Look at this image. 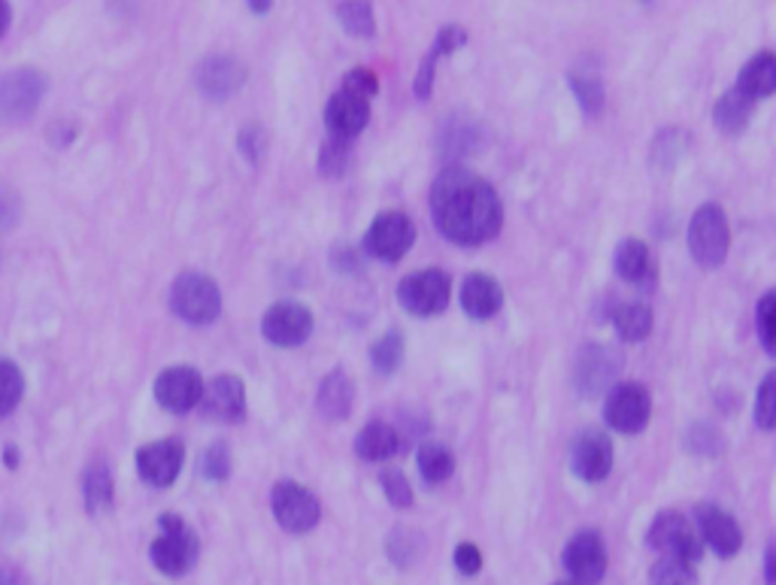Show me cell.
Listing matches in <instances>:
<instances>
[{
	"instance_id": "obj_1",
	"label": "cell",
	"mask_w": 776,
	"mask_h": 585,
	"mask_svg": "<svg viewBox=\"0 0 776 585\" xmlns=\"http://www.w3.org/2000/svg\"><path fill=\"white\" fill-rule=\"evenodd\" d=\"M431 216L437 231L455 246H482L498 237L504 210L486 179L452 167L431 188Z\"/></svg>"
},
{
	"instance_id": "obj_2",
	"label": "cell",
	"mask_w": 776,
	"mask_h": 585,
	"mask_svg": "<svg viewBox=\"0 0 776 585\" xmlns=\"http://www.w3.org/2000/svg\"><path fill=\"white\" fill-rule=\"evenodd\" d=\"M170 309L189 325H210L222 313V295L210 277L182 274L170 288Z\"/></svg>"
},
{
	"instance_id": "obj_3",
	"label": "cell",
	"mask_w": 776,
	"mask_h": 585,
	"mask_svg": "<svg viewBox=\"0 0 776 585\" xmlns=\"http://www.w3.org/2000/svg\"><path fill=\"white\" fill-rule=\"evenodd\" d=\"M728 246H732V231H728V219L719 207H700L695 216H692V225H688V252L698 261L704 270H713L725 261L728 255Z\"/></svg>"
},
{
	"instance_id": "obj_4",
	"label": "cell",
	"mask_w": 776,
	"mask_h": 585,
	"mask_svg": "<svg viewBox=\"0 0 776 585\" xmlns=\"http://www.w3.org/2000/svg\"><path fill=\"white\" fill-rule=\"evenodd\" d=\"M152 564L167 576L189 574V567L198 562V537L177 513L161 516V537L152 543Z\"/></svg>"
},
{
	"instance_id": "obj_5",
	"label": "cell",
	"mask_w": 776,
	"mask_h": 585,
	"mask_svg": "<svg viewBox=\"0 0 776 585\" xmlns=\"http://www.w3.org/2000/svg\"><path fill=\"white\" fill-rule=\"evenodd\" d=\"M646 541L661 555H674V558H683V562L695 564L704 555V541H700L698 525H692V519H686L677 509L658 513Z\"/></svg>"
},
{
	"instance_id": "obj_6",
	"label": "cell",
	"mask_w": 776,
	"mask_h": 585,
	"mask_svg": "<svg viewBox=\"0 0 776 585\" xmlns=\"http://www.w3.org/2000/svg\"><path fill=\"white\" fill-rule=\"evenodd\" d=\"M46 91V77L33 67H16L0 77V122L31 119Z\"/></svg>"
},
{
	"instance_id": "obj_7",
	"label": "cell",
	"mask_w": 776,
	"mask_h": 585,
	"mask_svg": "<svg viewBox=\"0 0 776 585\" xmlns=\"http://www.w3.org/2000/svg\"><path fill=\"white\" fill-rule=\"evenodd\" d=\"M449 298H452V282L444 270H419L398 286V304L419 319L444 313Z\"/></svg>"
},
{
	"instance_id": "obj_8",
	"label": "cell",
	"mask_w": 776,
	"mask_h": 585,
	"mask_svg": "<svg viewBox=\"0 0 776 585\" xmlns=\"http://www.w3.org/2000/svg\"><path fill=\"white\" fill-rule=\"evenodd\" d=\"M270 507H273V516H277L279 525L291 531V534H307L322 519L319 497L298 486V483H279L273 488V495H270Z\"/></svg>"
},
{
	"instance_id": "obj_9",
	"label": "cell",
	"mask_w": 776,
	"mask_h": 585,
	"mask_svg": "<svg viewBox=\"0 0 776 585\" xmlns=\"http://www.w3.org/2000/svg\"><path fill=\"white\" fill-rule=\"evenodd\" d=\"M619 365V355L613 353L610 346H586L579 349L577 365H574V386L583 398H600L616 383Z\"/></svg>"
},
{
	"instance_id": "obj_10",
	"label": "cell",
	"mask_w": 776,
	"mask_h": 585,
	"mask_svg": "<svg viewBox=\"0 0 776 585\" xmlns=\"http://www.w3.org/2000/svg\"><path fill=\"white\" fill-rule=\"evenodd\" d=\"M412 240H416V228L404 212H382L367 228L365 249L367 255H374L379 261H400L404 255L410 252Z\"/></svg>"
},
{
	"instance_id": "obj_11",
	"label": "cell",
	"mask_w": 776,
	"mask_h": 585,
	"mask_svg": "<svg viewBox=\"0 0 776 585\" xmlns=\"http://www.w3.org/2000/svg\"><path fill=\"white\" fill-rule=\"evenodd\" d=\"M649 413H653L649 391L644 386H637V383H621V386L610 388L604 419H607L613 432L637 434L649 422Z\"/></svg>"
},
{
	"instance_id": "obj_12",
	"label": "cell",
	"mask_w": 776,
	"mask_h": 585,
	"mask_svg": "<svg viewBox=\"0 0 776 585\" xmlns=\"http://www.w3.org/2000/svg\"><path fill=\"white\" fill-rule=\"evenodd\" d=\"M565 571L570 583L598 585L607 574V546L595 531H579L574 541L565 546Z\"/></svg>"
},
{
	"instance_id": "obj_13",
	"label": "cell",
	"mask_w": 776,
	"mask_h": 585,
	"mask_svg": "<svg viewBox=\"0 0 776 585\" xmlns=\"http://www.w3.org/2000/svg\"><path fill=\"white\" fill-rule=\"evenodd\" d=\"M261 331H265V337L273 346L291 349V346L307 343V337L312 334V313L304 304L282 300V304H273V307L267 309Z\"/></svg>"
},
{
	"instance_id": "obj_14",
	"label": "cell",
	"mask_w": 776,
	"mask_h": 585,
	"mask_svg": "<svg viewBox=\"0 0 776 585\" xmlns=\"http://www.w3.org/2000/svg\"><path fill=\"white\" fill-rule=\"evenodd\" d=\"M200 409L203 416L212 422H225L233 425L246 416V388L243 383L231 374L212 376L210 383H203V395H200Z\"/></svg>"
},
{
	"instance_id": "obj_15",
	"label": "cell",
	"mask_w": 776,
	"mask_h": 585,
	"mask_svg": "<svg viewBox=\"0 0 776 585\" xmlns=\"http://www.w3.org/2000/svg\"><path fill=\"white\" fill-rule=\"evenodd\" d=\"M570 467L583 483H600L613 467V443L598 428H586L570 446Z\"/></svg>"
},
{
	"instance_id": "obj_16",
	"label": "cell",
	"mask_w": 776,
	"mask_h": 585,
	"mask_svg": "<svg viewBox=\"0 0 776 585\" xmlns=\"http://www.w3.org/2000/svg\"><path fill=\"white\" fill-rule=\"evenodd\" d=\"M695 525L700 531V541L707 543L719 558H732L740 553L744 534H740V525L734 522L732 513H725L716 504H700L695 509Z\"/></svg>"
},
{
	"instance_id": "obj_17",
	"label": "cell",
	"mask_w": 776,
	"mask_h": 585,
	"mask_svg": "<svg viewBox=\"0 0 776 585\" xmlns=\"http://www.w3.org/2000/svg\"><path fill=\"white\" fill-rule=\"evenodd\" d=\"M195 82L203 98L210 100H228L231 95L243 89L246 67L231 56H212L203 58L195 73Z\"/></svg>"
},
{
	"instance_id": "obj_18",
	"label": "cell",
	"mask_w": 776,
	"mask_h": 585,
	"mask_svg": "<svg viewBox=\"0 0 776 585\" xmlns=\"http://www.w3.org/2000/svg\"><path fill=\"white\" fill-rule=\"evenodd\" d=\"M203 379L195 367H170L158 376L156 400L170 413H189L200 404Z\"/></svg>"
},
{
	"instance_id": "obj_19",
	"label": "cell",
	"mask_w": 776,
	"mask_h": 585,
	"mask_svg": "<svg viewBox=\"0 0 776 585\" xmlns=\"http://www.w3.org/2000/svg\"><path fill=\"white\" fill-rule=\"evenodd\" d=\"M182 458H186V449L182 443L177 440H158L143 446L137 453V470L143 476L149 486L167 488L173 486V479L182 470Z\"/></svg>"
},
{
	"instance_id": "obj_20",
	"label": "cell",
	"mask_w": 776,
	"mask_h": 585,
	"mask_svg": "<svg viewBox=\"0 0 776 585\" xmlns=\"http://www.w3.org/2000/svg\"><path fill=\"white\" fill-rule=\"evenodd\" d=\"M367 119H370V103L365 98H358L352 91H337L328 107H325V125L334 137L352 140L356 133L365 131Z\"/></svg>"
},
{
	"instance_id": "obj_21",
	"label": "cell",
	"mask_w": 776,
	"mask_h": 585,
	"mask_svg": "<svg viewBox=\"0 0 776 585\" xmlns=\"http://www.w3.org/2000/svg\"><path fill=\"white\" fill-rule=\"evenodd\" d=\"M500 300H504V291L486 274H474L461 286V307L470 319H491L500 309Z\"/></svg>"
},
{
	"instance_id": "obj_22",
	"label": "cell",
	"mask_w": 776,
	"mask_h": 585,
	"mask_svg": "<svg viewBox=\"0 0 776 585\" xmlns=\"http://www.w3.org/2000/svg\"><path fill=\"white\" fill-rule=\"evenodd\" d=\"M616 274L634 286H649L655 279V261L644 240H625L616 249Z\"/></svg>"
},
{
	"instance_id": "obj_23",
	"label": "cell",
	"mask_w": 776,
	"mask_h": 585,
	"mask_svg": "<svg viewBox=\"0 0 776 585\" xmlns=\"http://www.w3.org/2000/svg\"><path fill=\"white\" fill-rule=\"evenodd\" d=\"M352 398H356V391H352L349 376H346L344 370H334V374L325 376L322 386H319V395H316V407H319V413H322L328 422H340L349 416V409H352Z\"/></svg>"
},
{
	"instance_id": "obj_24",
	"label": "cell",
	"mask_w": 776,
	"mask_h": 585,
	"mask_svg": "<svg viewBox=\"0 0 776 585\" xmlns=\"http://www.w3.org/2000/svg\"><path fill=\"white\" fill-rule=\"evenodd\" d=\"M737 89L749 95L753 100L770 98L776 95V56L774 52H758L755 58H749L737 77Z\"/></svg>"
},
{
	"instance_id": "obj_25",
	"label": "cell",
	"mask_w": 776,
	"mask_h": 585,
	"mask_svg": "<svg viewBox=\"0 0 776 585\" xmlns=\"http://www.w3.org/2000/svg\"><path fill=\"white\" fill-rule=\"evenodd\" d=\"M753 110H755V100L734 86V89H728L719 98L716 110H713V119H716V125H719V131L732 133L734 137V133L746 131V125H749V119H753Z\"/></svg>"
},
{
	"instance_id": "obj_26",
	"label": "cell",
	"mask_w": 776,
	"mask_h": 585,
	"mask_svg": "<svg viewBox=\"0 0 776 585\" xmlns=\"http://www.w3.org/2000/svg\"><path fill=\"white\" fill-rule=\"evenodd\" d=\"M400 449V434L386 425V422H370L365 425V432L358 434L356 453L365 458V462H386V458H395Z\"/></svg>"
},
{
	"instance_id": "obj_27",
	"label": "cell",
	"mask_w": 776,
	"mask_h": 585,
	"mask_svg": "<svg viewBox=\"0 0 776 585\" xmlns=\"http://www.w3.org/2000/svg\"><path fill=\"white\" fill-rule=\"evenodd\" d=\"M613 325H616V331L625 343H640L653 331V309L644 307V304H625V307L616 309Z\"/></svg>"
},
{
	"instance_id": "obj_28",
	"label": "cell",
	"mask_w": 776,
	"mask_h": 585,
	"mask_svg": "<svg viewBox=\"0 0 776 585\" xmlns=\"http://www.w3.org/2000/svg\"><path fill=\"white\" fill-rule=\"evenodd\" d=\"M455 470L452 453L440 443H425L419 449V474L428 486H440Z\"/></svg>"
},
{
	"instance_id": "obj_29",
	"label": "cell",
	"mask_w": 776,
	"mask_h": 585,
	"mask_svg": "<svg viewBox=\"0 0 776 585\" xmlns=\"http://www.w3.org/2000/svg\"><path fill=\"white\" fill-rule=\"evenodd\" d=\"M86 507L89 513H103L112 504V474L107 462H94L86 474Z\"/></svg>"
},
{
	"instance_id": "obj_30",
	"label": "cell",
	"mask_w": 776,
	"mask_h": 585,
	"mask_svg": "<svg viewBox=\"0 0 776 585\" xmlns=\"http://www.w3.org/2000/svg\"><path fill=\"white\" fill-rule=\"evenodd\" d=\"M337 19L352 37H374L377 31V19H374V7L370 0H344L337 7Z\"/></svg>"
},
{
	"instance_id": "obj_31",
	"label": "cell",
	"mask_w": 776,
	"mask_h": 585,
	"mask_svg": "<svg viewBox=\"0 0 776 585\" xmlns=\"http://www.w3.org/2000/svg\"><path fill=\"white\" fill-rule=\"evenodd\" d=\"M695 567L692 562L674 558V555H661L649 571V585H695Z\"/></svg>"
},
{
	"instance_id": "obj_32",
	"label": "cell",
	"mask_w": 776,
	"mask_h": 585,
	"mask_svg": "<svg viewBox=\"0 0 776 585\" xmlns=\"http://www.w3.org/2000/svg\"><path fill=\"white\" fill-rule=\"evenodd\" d=\"M570 89L583 103V110L591 112V116L600 112V107H604V82H600L595 70H574L570 73Z\"/></svg>"
},
{
	"instance_id": "obj_33",
	"label": "cell",
	"mask_w": 776,
	"mask_h": 585,
	"mask_svg": "<svg viewBox=\"0 0 776 585\" xmlns=\"http://www.w3.org/2000/svg\"><path fill=\"white\" fill-rule=\"evenodd\" d=\"M349 155H352V149H349V140H344V137H328L322 143V149H319V173L328 179H337L344 177L346 167H349Z\"/></svg>"
},
{
	"instance_id": "obj_34",
	"label": "cell",
	"mask_w": 776,
	"mask_h": 585,
	"mask_svg": "<svg viewBox=\"0 0 776 585\" xmlns=\"http://www.w3.org/2000/svg\"><path fill=\"white\" fill-rule=\"evenodd\" d=\"M24 395V376L12 361L0 358V419L10 416L12 409L19 407V400Z\"/></svg>"
},
{
	"instance_id": "obj_35",
	"label": "cell",
	"mask_w": 776,
	"mask_h": 585,
	"mask_svg": "<svg viewBox=\"0 0 776 585\" xmlns=\"http://www.w3.org/2000/svg\"><path fill=\"white\" fill-rule=\"evenodd\" d=\"M388 555L398 567H410L421 555V537L410 528H398L388 537Z\"/></svg>"
},
{
	"instance_id": "obj_36",
	"label": "cell",
	"mask_w": 776,
	"mask_h": 585,
	"mask_svg": "<svg viewBox=\"0 0 776 585\" xmlns=\"http://www.w3.org/2000/svg\"><path fill=\"white\" fill-rule=\"evenodd\" d=\"M374 367H377L382 376H391L400 367V358H404V337L398 331H388L382 340L374 346Z\"/></svg>"
},
{
	"instance_id": "obj_37",
	"label": "cell",
	"mask_w": 776,
	"mask_h": 585,
	"mask_svg": "<svg viewBox=\"0 0 776 585\" xmlns=\"http://www.w3.org/2000/svg\"><path fill=\"white\" fill-rule=\"evenodd\" d=\"M755 422L758 428L765 432H774L776 428V370L765 376V383L758 388V398H755Z\"/></svg>"
},
{
	"instance_id": "obj_38",
	"label": "cell",
	"mask_w": 776,
	"mask_h": 585,
	"mask_svg": "<svg viewBox=\"0 0 776 585\" xmlns=\"http://www.w3.org/2000/svg\"><path fill=\"white\" fill-rule=\"evenodd\" d=\"M758 337L767 353L776 358V288L758 300Z\"/></svg>"
},
{
	"instance_id": "obj_39",
	"label": "cell",
	"mask_w": 776,
	"mask_h": 585,
	"mask_svg": "<svg viewBox=\"0 0 776 585\" xmlns=\"http://www.w3.org/2000/svg\"><path fill=\"white\" fill-rule=\"evenodd\" d=\"M203 474L210 476L212 483H222V479L231 476V449H228V443L219 440L207 449V455H203Z\"/></svg>"
},
{
	"instance_id": "obj_40",
	"label": "cell",
	"mask_w": 776,
	"mask_h": 585,
	"mask_svg": "<svg viewBox=\"0 0 776 585\" xmlns=\"http://www.w3.org/2000/svg\"><path fill=\"white\" fill-rule=\"evenodd\" d=\"M686 443L692 453L707 455V458H713V455H719L722 449H725V443H722V437L713 432L710 425H695V428H688Z\"/></svg>"
},
{
	"instance_id": "obj_41",
	"label": "cell",
	"mask_w": 776,
	"mask_h": 585,
	"mask_svg": "<svg viewBox=\"0 0 776 585\" xmlns=\"http://www.w3.org/2000/svg\"><path fill=\"white\" fill-rule=\"evenodd\" d=\"M382 492H386V497L391 500V507L407 509L412 504V488L410 483H407V476L400 474V470H386V474H382Z\"/></svg>"
},
{
	"instance_id": "obj_42",
	"label": "cell",
	"mask_w": 776,
	"mask_h": 585,
	"mask_svg": "<svg viewBox=\"0 0 776 585\" xmlns=\"http://www.w3.org/2000/svg\"><path fill=\"white\" fill-rule=\"evenodd\" d=\"M344 91H352V95H358V98H374L379 91V79L377 73H370V70H365V67H356V70H349L344 79Z\"/></svg>"
},
{
	"instance_id": "obj_43",
	"label": "cell",
	"mask_w": 776,
	"mask_h": 585,
	"mask_svg": "<svg viewBox=\"0 0 776 585\" xmlns=\"http://www.w3.org/2000/svg\"><path fill=\"white\" fill-rule=\"evenodd\" d=\"M265 149H267V133L261 131V125H249V128L240 131V152L246 155V161L258 165V161H261V155H265Z\"/></svg>"
},
{
	"instance_id": "obj_44",
	"label": "cell",
	"mask_w": 776,
	"mask_h": 585,
	"mask_svg": "<svg viewBox=\"0 0 776 585\" xmlns=\"http://www.w3.org/2000/svg\"><path fill=\"white\" fill-rule=\"evenodd\" d=\"M465 43H467L465 28H458V24H446L444 31L437 33V40H434V52L444 58L449 56V52H455V49H461Z\"/></svg>"
},
{
	"instance_id": "obj_45",
	"label": "cell",
	"mask_w": 776,
	"mask_h": 585,
	"mask_svg": "<svg viewBox=\"0 0 776 585\" xmlns=\"http://www.w3.org/2000/svg\"><path fill=\"white\" fill-rule=\"evenodd\" d=\"M455 567H458L465 576L479 574V567H482V555H479V549L474 546V543H461V546L455 549Z\"/></svg>"
},
{
	"instance_id": "obj_46",
	"label": "cell",
	"mask_w": 776,
	"mask_h": 585,
	"mask_svg": "<svg viewBox=\"0 0 776 585\" xmlns=\"http://www.w3.org/2000/svg\"><path fill=\"white\" fill-rule=\"evenodd\" d=\"M437 61H440V56L437 52H428V58L421 61L419 67V77H416V98H431V89H434V70H437Z\"/></svg>"
},
{
	"instance_id": "obj_47",
	"label": "cell",
	"mask_w": 776,
	"mask_h": 585,
	"mask_svg": "<svg viewBox=\"0 0 776 585\" xmlns=\"http://www.w3.org/2000/svg\"><path fill=\"white\" fill-rule=\"evenodd\" d=\"M16 216H19V204H16V198H12L10 191L0 188V231L10 228L12 221H16Z\"/></svg>"
},
{
	"instance_id": "obj_48",
	"label": "cell",
	"mask_w": 776,
	"mask_h": 585,
	"mask_svg": "<svg viewBox=\"0 0 776 585\" xmlns=\"http://www.w3.org/2000/svg\"><path fill=\"white\" fill-rule=\"evenodd\" d=\"M49 137H52V140H56L58 146H64V143H70L73 137H77V128H73V125L58 122V125H52V128H49Z\"/></svg>"
},
{
	"instance_id": "obj_49",
	"label": "cell",
	"mask_w": 776,
	"mask_h": 585,
	"mask_svg": "<svg viewBox=\"0 0 776 585\" xmlns=\"http://www.w3.org/2000/svg\"><path fill=\"white\" fill-rule=\"evenodd\" d=\"M765 583L776 585V543H770L765 553Z\"/></svg>"
},
{
	"instance_id": "obj_50",
	"label": "cell",
	"mask_w": 776,
	"mask_h": 585,
	"mask_svg": "<svg viewBox=\"0 0 776 585\" xmlns=\"http://www.w3.org/2000/svg\"><path fill=\"white\" fill-rule=\"evenodd\" d=\"M337 267H340V270H358V255L352 252V249H344V255H340Z\"/></svg>"
},
{
	"instance_id": "obj_51",
	"label": "cell",
	"mask_w": 776,
	"mask_h": 585,
	"mask_svg": "<svg viewBox=\"0 0 776 585\" xmlns=\"http://www.w3.org/2000/svg\"><path fill=\"white\" fill-rule=\"evenodd\" d=\"M10 19H12L10 0H0V37H3V33H7V28H10Z\"/></svg>"
},
{
	"instance_id": "obj_52",
	"label": "cell",
	"mask_w": 776,
	"mask_h": 585,
	"mask_svg": "<svg viewBox=\"0 0 776 585\" xmlns=\"http://www.w3.org/2000/svg\"><path fill=\"white\" fill-rule=\"evenodd\" d=\"M270 7H273V0H249V10L258 12V16L270 10Z\"/></svg>"
},
{
	"instance_id": "obj_53",
	"label": "cell",
	"mask_w": 776,
	"mask_h": 585,
	"mask_svg": "<svg viewBox=\"0 0 776 585\" xmlns=\"http://www.w3.org/2000/svg\"><path fill=\"white\" fill-rule=\"evenodd\" d=\"M7 464H10V467H16V464H19V453H16L12 446H7Z\"/></svg>"
},
{
	"instance_id": "obj_54",
	"label": "cell",
	"mask_w": 776,
	"mask_h": 585,
	"mask_svg": "<svg viewBox=\"0 0 776 585\" xmlns=\"http://www.w3.org/2000/svg\"><path fill=\"white\" fill-rule=\"evenodd\" d=\"M0 585H12V579L7 574H0Z\"/></svg>"
},
{
	"instance_id": "obj_55",
	"label": "cell",
	"mask_w": 776,
	"mask_h": 585,
	"mask_svg": "<svg viewBox=\"0 0 776 585\" xmlns=\"http://www.w3.org/2000/svg\"><path fill=\"white\" fill-rule=\"evenodd\" d=\"M558 585H577V583H558Z\"/></svg>"
}]
</instances>
